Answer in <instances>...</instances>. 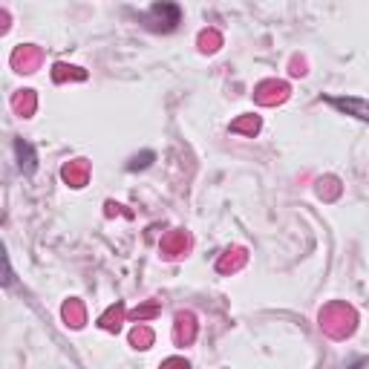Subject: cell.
<instances>
[{
    "instance_id": "cell-3",
    "label": "cell",
    "mask_w": 369,
    "mask_h": 369,
    "mask_svg": "<svg viewBox=\"0 0 369 369\" xmlns=\"http://www.w3.org/2000/svg\"><path fill=\"white\" fill-rule=\"evenodd\" d=\"M151 162H153V153L147 151V153H141V156H133L127 167H130V170H139V167H147V165H151Z\"/></svg>"
},
{
    "instance_id": "cell-4",
    "label": "cell",
    "mask_w": 369,
    "mask_h": 369,
    "mask_svg": "<svg viewBox=\"0 0 369 369\" xmlns=\"http://www.w3.org/2000/svg\"><path fill=\"white\" fill-rule=\"evenodd\" d=\"M12 280H15V277H12V265H9V257H6V277H4V283L12 286Z\"/></svg>"
},
{
    "instance_id": "cell-1",
    "label": "cell",
    "mask_w": 369,
    "mask_h": 369,
    "mask_svg": "<svg viewBox=\"0 0 369 369\" xmlns=\"http://www.w3.org/2000/svg\"><path fill=\"white\" fill-rule=\"evenodd\" d=\"M15 153H18V167H20V174L32 176V174H35V167H38L35 147H32L29 141H23V139H15Z\"/></svg>"
},
{
    "instance_id": "cell-2",
    "label": "cell",
    "mask_w": 369,
    "mask_h": 369,
    "mask_svg": "<svg viewBox=\"0 0 369 369\" xmlns=\"http://www.w3.org/2000/svg\"><path fill=\"white\" fill-rule=\"evenodd\" d=\"M326 102L332 107L343 110L347 116H355V118L369 121V102H363V98H326Z\"/></svg>"
}]
</instances>
